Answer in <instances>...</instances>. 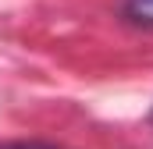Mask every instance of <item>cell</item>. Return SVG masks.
Here are the masks:
<instances>
[{"label": "cell", "mask_w": 153, "mask_h": 149, "mask_svg": "<svg viewBox=\"0 0 153 149\" xmlns=\"http://www.w3.org/2000/svg\"><path fill=\"white\" fill-rule=\"evenodd\" d=\"M0 149H61V146H46V142H11V146H0Z\"/></svg>", "instance_id": "cell-2"}, {"label": "cell", "mask_w": 153, "mask_h": 149, "mask_svg": "<svg viewBox=\"0 0 153 149\" xmlns=\"http://www.w3.org/2000/svg\"><path fill=\"white\" fill-rule=\"evenodd\" d=\"M121 14H125L132 25L153 29V0H125V4H121Z\"/></svg>", "instance_id": "cell-1"}]
</instances>
